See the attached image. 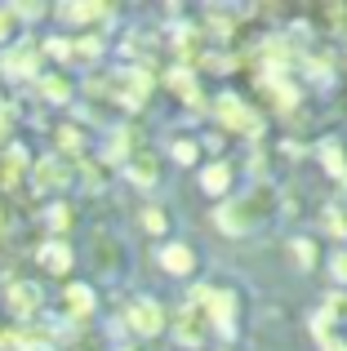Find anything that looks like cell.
Wrapping results in <instances>:
<instances>
[{"mask_svg": "<svg viewBox=\"0 0 347 351\" xmlns=\"http://www.w3.org/2000/svg\"><path fill=\"white\" fill-rule=\"evenodd\" d=\"M0 71H5L9 80H27L40 71V58H36V49H9L5 58H0Z\"/></svg>", "mask_w": 347, "mask_h": 351, "instance_id": "1", "label": "cell"}, {"mask_svg": "<svg viewBox=\"0 0 347 351\" xmlns=\"http://www.w3.org/2000/svg\"><path fill=\"white\" fill-rule=\"evenodd\" d=\"M9 307H14V316H32V311H40V289L36 285H14L9 289Z\"/></svg>", "mask_w": 347, "mask_h": 351, "instance_id": "2", "label": "cell"}, {"mask_svg": "<svg viewBox=\"0 0 347 351\" xmlns=\"http://www.w3.org/2000/svg\"><path fill=\"white\" fill-rule=\"evenodd\" d=\"M160 320H165V316H160L156 302H134V307H130V325L139 329V334H156Z\"/></svg>", "mask_w": 347, "mask_h": 351, "instance_id": "3", "label": "cell"}, {"mask_svg": "<svg viewBox=\"0 0 347 351\" xmlns=\"http://www.w3.org/2000/svg\"><path fill=\"white\" fill-rule=\"evenodd\" d=\"M62 178H67V169H62V160H53V156H49V160H40V165H36V169H32V182H36V187H40V191L58 187Z\"/></svg>", "mask_w": 347, "mask_h": 351, "instance_id": "4", "label": "cell"}, {"mask_svg": "<svg viewBox=\"0 0 347 351\" xmlns=\"http://www.w3.org/2000/svg\"><path fill=\"white\" fill-rule=\"evenodd\" d=\"M160 263H165V271L182 276V271H191V249L187 245H165L160 249Z\"/></svg>", "mask_w": 347, "mask_h": 351, "instance_id": "5", "label": "cell"}, {"mask_svg": "<svg viewBox=\"0 0 347 351\" xmlns=\"http://www.w3.org/2000/svg\"><path fill=\"white\" fill-rule=\"evenodd\" d=\"M40 263L49 267V271H67L71 267V249L62 245V240H49V245L40 249Z\"/></svg>", "mask_w": 347, "mask_h": 351, "instance_id": "6", "label": "cell"}, {"mask_svg": "<svg viewBox=\"0 0 347 351\" xmlns=\"http://www.w3.org/2000/svg\"><path fill=\"white\" fill-rule=\"evenodd\" d=\"M40 94L49 98V103H67V98H71V85L62 76H40Z\"/></svg>", "mask_w": 347, "mask_h": 351, "instance_id": "7", "label": "cell"}, {"mask_svg": "<svg viewBox=\"0 0 347 351\" xmlns=\"http://www.w3.org/2000/svg\"><path fill=\"white\" fill-rule=\"evenodd\" d=\"M223 120H227V125H241V129H250V134H254V129H259V120H254L250 112H245L241 103H232V98H227V103H223Z\"/></svg>", "mask_w": 347, "mask_h": 351, "instance_id": "8", "label": "cell"}, {"mask_svg": "<svg viewBox=\"0 0 347 351\" xmlns=\"http://www.w3.org/2000/svg\"><path fill=\"white\" fill-rule=\"evenodd\" d=\"M67 302H71V311H76V316H89V311H94V293H89L85 285H71V289H67Z\"/></svg>", "mask_w": 347, "mask_h": 351, "instance_id": "9", "label": "cell"}, {"mask_svg": "<svg viewBox=\"0 0 347 351\" xmlns=\"http://www.w3.org/2000/svg\"><path fill=\"white\" fill-rule=\"evenodd\" d=\"M200 182H205V191H223L227 182H232V173H227L223 165H209V169H205V178H200Z\"/></svg>", "mask_w": 347, "mask_h": 351, "instance_id": "10", "label": "cell"}, {"mask_svg": "<svg viewBox=\"0 0 347 351\" xmlns=\"http://www.w3.org/2000/svg\"><path fill=\"white\" fill-rule=\"evenodd\" d=\"M209 302H214V320L223 329H232V298H223V293H218V298H209Z\"/></svg>", "mask_w": 347, "mask_h": 351, "instance_id": "11", "label": "cell"}, {"mask_svg": "<svg viewBox=\"0 0 347 351\" xmlns=\"http://www.w3.org/2000/svg\"><path fill=\"white\" fill-rule=\"evenodd\" d=\"M14 32H18V18H14V9H0V45H5Z\"/></svg>", "mask_w": 347, "mask_h": 351, "instance_id": "12", "label": "cell"}, {"mask_svg": "<svg viewBox=\"0 0 347 351\" xmlns=\"http://www.w3.org/2000/svg\"><path fill=\"white\" fill-rule=\"evenodd\" d=\"M134 178L139 182H152V160L143 156V160H134Z\"/></svg>", "mask_w": 347, "mask_h": 351, "instance_id": "13", "label": "cell"}, {"mask_svg": "<svg viewBox=\"0 0 347 351\" xmlns=\"http://www.w3.org/2000/svg\"><path fill=\"white\" fill-rule=\"evenodd\" d=\"M174 156H178V160H196V147H191V143H178V147H174Z\"/></svg>", "mask_w": 347, "mask_h": 351, "instance_id": "14", "label": "cell"}, {"mask_svg": "<svg viewBox=\"0 0 347 351\" xmlns=\"http://www.w3.org/2000/svg\"><path fill=\"white\" fill-rule=\"evenodd\" d=\"M325 160H330V169H334V173H343V156L334 152V147H330V152H325Z\"/></svg>", "mask_w": 347, "mask_h": 351, "instance_id": "15", "label": "cell"}, {"mask_svg": "<svg viewBox=\"0 0 347 351\" xmlns=\"http://www.w3.org/2000/svg\"><path fill=\"white\" fill-rule=\"evenodd\" d=\"M147 227H152V232H160V227H165V214H156V209H152V214H147Z\"/></svg>", "mask_w": 347, "mask_h": 351, "instance_id": "16", "label": "cell"}, {"mask_svg": "<svg viewBox=\"0 0 347 351\" xmlns=\"http://www.w3.org/2000/svg\"><path fill=\"white\" fill-rule=\"evenodd\" d=\"M334 271H339L343 280H347V258H339V263H334Z\"/></svg>", "mask_w": 347, "mask_h": 351, "instance_id": "17", "label": "cell"}]
</instances>
